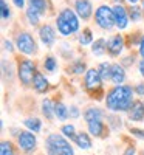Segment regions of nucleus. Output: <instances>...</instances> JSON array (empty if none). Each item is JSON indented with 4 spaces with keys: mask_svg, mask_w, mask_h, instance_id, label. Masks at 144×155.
I'll use <instances>...</instances> for the list:
<instances>
[{
    "mask_svg": "<svg viewBox=\"0 0 144 155\" xmlns=\"http://www.w3.org/2000/svg\"><path fill=\"white\" fill-rule=\"evenodd\" d=\"M132 96H133L132 87H129V85H116L115 88H112L109 92L106 104L113 112H129V109L132 107V104H133Z\"/></svg>",
    "mask_w": 144,
    "mask_h": 155,
    "instance_id": "1",
    "label": "nucleus"
},
{
    "mask_svg": "<svg viewBox=\"0 0 144 155\" xmlns=\"http://www.w3.org/2000/svg\"><path fill=\"white\" fill-rule=\"evenodd\" d=\"M56 25L62 36H70L79 30V19H77L74 11L64 9L59 12V16L56 19Z\"/></svg>",
    "mask_w": 144,
    "mask_h": 155,
    "instance_id": "2",
    "label": "nucleus"
},
{
    "mask_svg": "<svg viewBox=\"0 0 144 155\" xmlns=\"http://www.w3.org/2000/svg\"><path fill=\"white\" fill-rule=\"evenodd\" d=\"M47 152L48 155H74L70 143L57 134H53L47 138Z\"/></svg>",
    "mask_w": 144,
    "mask_h": 155,
    "instance_id": "3",
    "label": "nucleus"
},
{
    "mask_svg": "<svg viewBox=\"0 0 144 155\" xmlns=\"http://www.w3.org/2000/svg\"><path fill=\"white\" fill-rule=\"evenodd\" d=\"M95 20L98 23V27L102 30H112L115 25V16H113V9L109 8L107 5H102L95 11Z\"/></svg>",
    "mask_w": 144,
    "mask_h": 155,
    "instance_id": "4",
    "label": "nucleus"
},
{
    "mask_svg": "<svg viewBox=\"0 0 144 155\" xmlns=\"http://www.w3.org/2000/svg\"><path fill=\"white\" fill-rule=\"evenodd\" d=\"M34 74H36V65L34 62L30 59H23L19 64V79L25 84V85H30L34 79Z\"/></svg>",
    "mask_w": 144,
    "mask_h": 155,
    "instance_id": "5",
    "label": "nucleus"
},
{
    "mask_svg": "<svg viewBox=\"0 0 144 155\" xmlns=\"http://www.w3.org/2000/svg\"><path fill=\"white\" fill-rule=\"evenodd\" d=\"M16 44L23 54H33L36 51V42H34L33 36L28 33H20L16 39Z\"/></svg>",
    "mask_w": 144,
    "mask_h": 155,
    "instance_id": "6",
    "label": "nucleus"
},
{
    "mask_svg": "<svg viewBox=\"0 0 144 155\" xmlns=\"http://www.w3.org/2000/svg\"><path fill=\"white\" fill-rule=\"evenodd\" d=\"M113 16H115V25L119 30H124L127 28V25H129V16H127V11L123 5H115L113 8Z\"/></svg>",
    "mask_w": 144,
    "mask_h": 155,
    "instance_id": "7",
    "label": "nucleus"
},
{
    "mask_svg": "<svg viewBox=\"0 0 144 155\" xmlns=\"http://www.w3.org/2000/svg\"><path fill=\"white\" fill-rule=\"evenodd\" d=\"M19 146L25 152H31L36 147V135H33V132H20L19 134Z\"/></svg>",
    "mask_w": 144,
    "mask_h": 155,
    "instance_id": "8",
    "label": "nucleus"
},
{
    "mask_svg": "<svg viewBox=\"0 0 144 155\" xmlns=\"http://www.w3.org/2000/svg\"><path fill=\"white\" fill-rule=\"evenodd\" d=\"M39 37H41V41H42L44 45L51 47L54 44V41H56L54 28L51 27V25H44V27H41V30H39Z\"/></svg>",
    "mask_w": 144,
    "mask_h": 155,
    "instance_id": "9",
    "label": "nucleus"
},
{
    "mask_svg": "<svg viewBox=\"0 0 144 155\" xmlns=\"http://www.w3.org/2000/svg\"><path fill=\"white\" fill-rule=\"evenodd\" d=\"M101 81H102V78H101L98 70L90 68L85 73V85H87L88 90H98L101 87Z\"/></svg>",
    "mask_w": 144,
    "mask_h": 155,
    "instance_id": "10",
    "label": "nucleus"
},
{
    "mask_svg": "<svg viewBox=\"0 0 144 155\" xmlns=\"http://www.w3.org/2000/svg\"><path fill=\"white\" fill-rule=\"evenodd\" d=\"M74 9L77 12V16L81 19L87 20L91 16V11H93V6H91L90 0H76L74 2Z\"/></svg>",
    "mask_w": 144,
    "mask_h": 155,
    "instance_id": "11",
    "label": "nucleus"
},
{
    "mask_svg": "<svg viewBox=\"0 0 144 155\" xmlns=\"http://www.w3.org/2000/svg\"><path fill=\"white\" fill-rule=\"evenodd\" d=\"M124 48V39L123 36L119 34H116V36H112L109 39V42H107V50H109V53L112 56H118L123 51Z\"/></svg>",
    "mask_w": 144,
    "mask_h": 155,
    "instance_id": "12",
    "label": "nucleus"
},
{
    "mask_svg": "<svg viewBox=\"0 0 144 155\" xmlns=\"http://www.w3.org/2000/svg\"><path fill=\"white\" fill-rule=\"evenodd\" d=\"M129 118L133 121H141L144 118V104L141 101H135L129 109Z\"/></svg>",
    "mask_w": 144,
    "mask_h": 155,
    "instance_id": "13",
    "label": "nucleus"
},
{
    "mask_svg": "<svg viewBox=\"0 0 144 155\" xmlns=\"http://www.w3.org/2000/svg\"><path fill=\"white\" fill-rule=\"evenodd\" d=\"M112 82L113 84H116V85H119V84H123L124 82V79H126V71H124V68H123V65H119V64H113L112 65Z\"/></svg>",
    "mask_w": 144,
    "mask_h": 155,
    "instance_id": "14",
    "label": "nucleus"
},
{
    "mask_svg": "<svg viewBox=\"0 0 144 155\" xmlns=\"http://www.w3.org/2000/svg\"><path fill=\"white\" fill-rule=\"evenodd\" d=\"M33 85L36 88V92H45V90L48 88V81L45 79V76L42 73L36 71L34 79H33Z\"/></svg>",
    "mask_w": 144,
    "mask_h": 155,
    "instance_id": "15",
    "label": "nucleus"
},
{
    "mask_svg": "<svg viewBox=\"0 0 144 155\" xmlns=\"http://www.w3.org/2000/svg\"><path fill=\"white\" fill-rule=\"evenodd\" d=\"M88 132L95 137H101L102 132H104V124L101 120H93L88 123Z\"/></svg>",
    "mask_w": 144,
    "mask_h": 155,
    "instance_id": "16",
    "label": "nucleus"
},
{
    "mask_svg": "<svg viewBox=\"0 0 144 155\" xmlns=\"http://www.w3.org/2000/svg\"><path fill=\"white\" fill-rule=\"evenodd\" d=\"M74 141H76V144L79 146L81 149H90L91 147V140L87 134L81 132V134H76L74 137Z\"/></svg>",
    "mask_w": 144,
    "mask_h": 155,
    "instance_id": "17",
    "label": "nucleus"
},
{
    "mask_svg": "<svg viewBox=\"0 0 144 155\" xmlns=\"http://www.w3.org/2000/svg\"><path fill=\"white\" fill-rule=\"evenodd\" d=\"M106 48H107V41L106 39H98L91 44V51H93V54L96 56H101L106 53Z\"/></svg>",
    "mask_w": 144,
    "mask_h": 155,
    "instance_id": "18",
    "label": "nucleus"
},
{
    "mask_svg": "<svg viewBox=\"0 0 144 155\" xmlns=\"http://www.w3.org/2000/svg\"><path fill=\"white\" fill-rule=\"evenodd\" d=\"M54 113H56V116H57L61 121H65V120L68 118V115H70L68 109L65 107L64 102H56V104H54Z\"/></svg>",
    "mask_w": 144,
    "mask_h": 155,
    "instance_id": "19",
    "label": "nucleus"
},
{
    "mask_svg": "<svg viewBox=\"0 0 144 155\" xmlns=\"http://www.w3.org/2000/svg\"><path fill=\"white\" fill-rule=\"evenodd\" d=\"M42 113L45 115V118H48V120H53V116L56 115L54 113V106L51 104L50 99H44L42 101Z\"/></svg>",
    "mask_w": 144,
    "mask_h": 155,
    "instance_id": "20",
    "label": "nucleus"
},
{
    "mask_svg": "<svg viewBox=\"0 0 144 155\" xmlns=\"http://www.w3.org/2000/svg\"><path fill=\"white\" fill-rule=\"evenodd\" d=\"M102 116H104V112L101 109H88L85 112V115H84V118H85L87 123H90V121H93V120H101Z\"/></svg>",
    "mask_w": 144,
    "mask_h": 155,
    "instance_id": "21",
    "label": "nucleus"
},
{
    "mask_svg": "<svg viewBox=\"0 0 144 155\" xmlns=\"http://www.w3.org/2000/svg\"><path fill=\"white\" fill-rule=\"evenodd\" d=\"M27 19H28V22H30V25H37L39 23V19H41V12H39L37 9H34V8H28L27 9Z\"/></svg>",
    "mask_w": 144,
    "mask_h": 155,
    "instance_id": "22",
    "label": "nucleus"
},
{
    "mask_svg": "<svg viewBox=\"0 0 144 155\" xmlns=\"http://www.w3.org/2000/svg\"><path fill=\"white\" fill-rule=\"evenodd\" d=\"M25 126H27L31 132H39L41 130V127H42V123L41 120H37V118H28V120H25Z\"/></svg>",
    "mask_w": 144,
    "mask_h": 155,
    "instance_id": "23",
    "label": "nucleus"
},
{
    "mask_svg": "<svg viewBox=\"0 0 144 155\" xmlns=\"http://www.w3.org/2000/svg\"><path fill=\"white\" fill-rule=\"evenodd\" d=\"M98 71H99L102 79H110L112 78V65H109L107 62H102L98 68Z\"/></svg>",
    "mask_w": 144,
    "mask_h": 155,
    "instance_id": "24",
    "label": "nucleus"
},
{
    "mask_svg": "<svg viewBox=\"0 0 144 155\" xmlns=\"http://www.w3.org/2000/svg\"><path fill=\"white\" fill-rule=\"evenodd\" d=\"M28 2H30V6L37 9L41 14H44V12L47 11V2L45 0H28Z\"/></svg>",
    "mask_w": 144,
    "mask_h": 155,
    "instance_id": "25",
    "label": "nucleus"
},
{
    "mask_svg": "<svg viewBox=\"0 0 144 155\" xmlns=\"http://www.w3.org/2000/svg\"><path fill=\"white\" fill-rule=\"evenodd\" d=\"M91 41H93L91 31H90L88 28L84 30V31L81 33V36H79V44H82V45H88V44H91Z\"/></svg>",
    "mask_w": 144,
    "mask_h": 155,
    "instance_id": "26",
    "label": "nucleus"
},
{
    "mask_svg": "<svg viewBox=\"0 0 144 155\" xmlns=\"http://www.w3.org/2000/svg\"><path fill=\"white\" fill-rule=\"evenodd\" d=\"M44 65H45V70L54 71V70L57 68V62H56V59H54L53 56H48V58L45 59V62H44Z\"/></svg>",
    "mask_w": 144,
    "mask_h": 155,
    "instance_id": "27",
    "label": "nucleus"
},
{
    "mask_svg": "<svg viewBox=\"0 0 144 155\" xmlns=\"http://www.w3.org/2000/svg\"><path fill=\"white\" fill-rule=\"evenodd\" d=\"M0 155H14V150H12V144L9 141H3L2 147H0Z\"/></svg>",
    "mask_w": 144,
    "mask_h": 155,
    "instance_id": "28",
    "label": "nucleus"
},
{
    "mask_svg": "<svg viewBox=\"0 0 144 155\" xmlns=\"http://www.w3.org/2000/svg\"><path fill=\"white\" fill-rule=\"evenodd\" d=\"M62 134H64L65 137H68V138H73V140H74V137H76V134H74V127H73L71 124L64 126V127H62Z\"/></svg>",
    "mask_w": 144,
    "mask_h": 155,
    "instance_id": "29",
    "label": "nucleus"
},
{
    "mask_svg": "<svg viewBox=\"0 0 144 155\" xmlns=\"http://www.w3.org/2000/svg\"><path fill=\"white\" fill-rule=\"evenodd\" d=\"M141 16H142V11L138 6H132V9H130V19L133 22H136V20L141 19Z\"/></svg>",
    "mask_w": 144,
    "mask_h": 155,
    "instance_id": "30",
    "label": "nucleus"
},
{
    "mask_svg": "<svg viewBox=\"0 0 144 155\" xmlns=\"http://www.w3.org/2000/svg\"><path fill=\"white\" fill-rule=\"evenodd\" d=\"M0 6H2V19H9V16H11V12H9V6L6 5V2L5 0H0Z\"/></svg>",
    "mask_w": 144,
    "mask_h": 155,
    "instance_id": "31",
    "label": "nucleus"
},
{
    "mask_svg": "<svg viewBox=\"0 0 144 155\" xmlns=\"http://www.w3.org/2000/svg\"><path fill=\"white\" fill-rule=\"evenodd\" d=\"M84 70H85V64L84 62H81V61H77L74 65H73V73H76V74H81V73H84Z\"/></svg>",
    "mask_w": 144,
    "mask_h": 155,
    "instance_id": "32",
    "label": "nucleus"
},
{
    "mask_svg": "<svg viewBox=\"0 0 144 155\" xmlns=\"http://www.w3.org/2000/svg\"><path fill=\"white\" fill-rule=\"evenodd\" d=\"M139 48H138V51H139V54H141V58L144 59V36L139 39V45H138Z\"/></svg>",
    "mask_w": 144,
    "mask_h": 155,
    "instance_id": "33",
    "label": "nucleus"
},
{
    "mask_svg": "<svg viewBox=\"0 0 144 155\" xmlns=\"http://www.w3.org/2000/svg\"><path fill=\"white\" fill-rule=\"evenodd\" d=\"M130 132L133 135H136L138 138H144V130H139V129H130Z\"/></svg>",
    "mask_w": 144,
    "mask_h": 155,
    "instance_id": "34",
    "label": "nucleus"
},
{
    "mask_svg": "<svg viewBox=\"0 0 144 155\" xmlns=\"http://www.w3.org/2000/svg\"><path fill=\"white\" fill-rule=\"evenodd\" d=\"M70 116H73V118H77L79 116V110H77V107H70Z\"/></svg>",
    "mask_w": 144,
    "mask_h": 155,
    "instance_id": "35",
    "label": "nucleus"
},
{
    "mask_svg": "<svg viewBox=\"0 0 144 155\" xmlns=\"http://www.w3.org/2000/svg\"><path fill=\"white\" fill-rule=\"evenodd\" d=\"M135 92H136L139 96H144V84H138L136 88H135Z\"/></svg>",
    "mask_w": 144,
    "mask_h": 155,
    "instance_id": "36",
    "label": "nucleus"
},
{
    "mask_svg": "<svg viewBox=\"0 0 144 155\" xmlns=\"http://www.w3.org/2000/svg\"><path fill=\"white\" fill-rule=\"evenodd\" d=\"M12 3H14L17 8H23L25 6V0H12Z\"/></svg>",
    "mask_w": 144,
    "mask_h": 155,
    "instance_id": "37",
    "label": "nucleus"
},
{
    "mask_svg": "<svg viewBox=\"0 0 144 155\" xmlns=\"http://www.w3.org/2000/svg\"><path fill=\"white\" fill-rule=\"evenodd\" d=\"M3 47H5L6 51H12V44H11L9 41H5V42H3Z\"/></svg>",
    "mask_w": 144,
    "mask_h": 155,
    "instance_id": "38",
    "label": "nucleus"
},
{
    "mask_svg": "<svg viewBox=\"0 0 144 155\" xmlns=\"http://www.w3.org/2000/svg\"><path fill=\"white\" fill-rule=\"evenodd\" d=\"M139 73H141V76H144V59L139 62Z\"/></svg>",
    "mask_w": 144,
    "mask_h": 155,
    "instance_id": "39",
    "label": "nucleus"
},
{
    "mask_svg": "<svg viewBox=\"0 0 144 155\" xmlns=\"http://www.w3.org/2000/svg\"><path fill=\"white\" fill-rule=\"evenodd\" d=\"M133 153H135V149L133 147H129L127 152H126V155H133Z\"/></svg>",
    "mask_w": 144,
    "mask_h": 155,
    "instance_id": "40",
    "label": "nucleus"
},
{
    "mask_svg": "<svg viewBox=\"0 0 144 155\" xmlns=\"http://www.w3.org/2000/svg\"><path fill=\"white\" fill-rule=\"evenodd\" d=\"M127 2H129L130 5H133V6H135V5L138 3V0H127Z\"/></svg>",
    "mask_w": 144,
    "mask_h": 155,
    "instance_id": "41",
    "label": "nucleus"
},
{
    "mask_svg": "<svg viewBox=\"0 0 144 155\" xmlns=\"http://www.w3.org/2000/svg\"><path fill=\"white\" fill-rule=\"evenodd\" d=\"M141 3H142V9H144V0H141Z\"/></svg>",
    "mask_w": 144,
    "mask_h": 155,
    "instance_id": "42",
    "label": "nucleus"
},
{
    "mask_svg": "<svg viewBox=\"0 0 144 155\" xmlns=\"http://www.w3.org/2000/svg\"><path fill=\"white\" fill-rule=\"evenodd\" d=\"M115 2H116V3H118V2H121V0H115Z\"/></svg>",
    "mask_w": 144,
    "mask_h": 155,
    "instance_id": "43",
    "label": "nucleus"
}]
</instances>
